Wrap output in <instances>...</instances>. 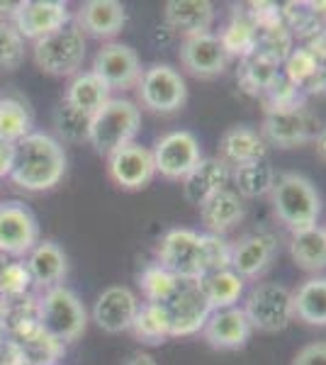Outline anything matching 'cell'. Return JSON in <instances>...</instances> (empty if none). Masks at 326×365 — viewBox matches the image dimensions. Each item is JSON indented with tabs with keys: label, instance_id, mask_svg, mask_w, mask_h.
Masks as SVG:
<instances>
[{
	"label": "cell",
	"instance_id": "obj_1",
	"mask_svg": "<svg viewBox=\"0 0 326 365\" xmlns=\"http://www.w3.org/2000/svg\"><path fill=\"white\" fill-rule=\"evenodd\" d=\"M66 156L46 134H27L15 144V163L10 178L25 190H49L63 178Z\"/></svg>",
	"mask_w": 326,
	"mask_h": 365
},
{
	"label": "cell",
	"instance_id": "obj_2",
	"mask_svg": "<svg viewBox=\"0 0 326 365\" xmlns=\"http://www.w3.org/2000/svg\"><path fill=\"white\" fill-rule=\"evenodd\" d=\"M268 195L275 217L292 234L317 227V220L322 215V197L312 185V180H307L305 175L282 173L272 182Z\"/></svg>",
	"mask_w": 326,
	"mask_h": 365
},
{
	"label": "cell",
	"instance_id": "obj_3",
	"mask_svg": "<svg viewBox=\"0 0 326 365\" xmlns=\"http://www.w3.org/2000/svg\"><path fill=\"white\" fill-rule=\"evenodd\" d=\"M141 125V113L132 100H108L93 115L91 141L98 154H115L117 149L132 144Z\"/></svg>",
	"mask_w": 326,
	"mask_h": 365
},
{
	"label": "cell",
	"instance_id": "obj_4",
	"mask_svg": "<svg viewBox=\"0 0 326 365\" xmlns=\"http://www.w3.org/2000/svg\"><path fill=\"white\" fill-rule=\"evenodd\" d=\"M34 317L51 339L58 344L76 341L86 331L88 312L83 302L66 287H51L34 307Z\"/></svg>",
	"mask_w": 326,
	"mask_h": 365
},
{
	"label": "cell",
	"instance_id": "obj_5",
	"mask_svg": "<svg viewBox=\"0 0 326 365\" xmlns=\"http://www.w3.org/2000/svg\"><path fill=\"white\" fill-rule=\"evenodd\" d=\"M158 266L168 270L175 278L200 280L210 273L207 263V244L205 234H198L193 229H173L161 239L156 249Z\"/></svg>",
	"mask_w": 326,
	"mask_h": 365
},
{
	"label": "cell",
	"instance_id": "obj_6",
	"mask_svg": "<svg viewBox=\"0 0 326 365\" xmlns=\"http://www.w3.org/2000/svg\"><path fill=\"white\" fill-rule=\"evenodd\" d=\"M158 307L163 309L165 319H168L170 336H190L205 327L207 317L212 314L200 280L190 278H178L170 295L163 302H158Z\"/></svg>",
	"mask_w": 326,
	"mask_h": 365
},
{
	"label": "cell",
	"instance_id": "obj_7",
	"mask_svg": "<svg viewBox=\"0 0 326 365\" xmlns=\"http://www.w3.org/2000/svg\"><path fill=\"white\" fill-rule=\"evenodd\" d=\"M319 117L305 105L287 110H268L260 125V137L268 146L277 149H295V146L312 144L319 134Z\"/></svg>",
	"mask_w": 326,
	"mask_h": 365
},
{
	"label": "cell",
	"instance_id": "obj_8",
	"mask_svg": "<svg viewBox=\"0 0 326 365\" xmlns=\"http://www.w3.org/2000/svg\"><path fill=\"white\" fill-rule=\"evenodd\" d=\"M244 314L251 329L263 334L282 331L292 322V292L277 282H263L246 297Z\"/></svg>",
	"mask_w": 326,
	"mask_h": 365
},
{
	"label": "cell",
	"instance_id": "obj_9",
	"mask_svg": "<svg viewBox=\"0 0 326 365\" xmlns=\"http://www.w3.org/2000/svg\"><path fill=\"white\" fill-rule=\"evenodd\" d=\"M136 88H139L141 105L158 115H173L178 110H183V105L188 103L185 81L168 63H151L141 73Z\"/></svg>",
	"mask_w": 326,
	"mask_h": 365
},
{
	"label": "cell",
	"instance_id": "obj_10",
	"mask_svg": "<svg viewBox=\"0 0 326 365\" xmlns=\"http://www.w3.org/2000/svg\"><path fill=\"white\" fill-rule=\"evenodd\" d=\"M86 58V37L78 27H61L58 32L34 44V61L44 73L71 76Z\"/></svg>",
	"mask_w": 326,
	"mask_h": 365
},
{
	"label": "cell",
	"instance_id": "obj_11",
	"mask_svg": "<svg viewBox=\"0 0 326 365\" xmlns=\"http://www.w3.org/2000/svg\"><path fill=\"white\" fill-rule=\"evenodd\" d=\"M151 154L153 163H156V173H161L168 180H183L203 161L198 139H195V134L185 132V129L161 137L156 141Z\"/></svg>",
	"mask_w": 326,
	"mask_h": 365
},
{
	"label": "cell",
	"instance_id": "obj_12",
	"mask_svg": "<svg viewBox=\"0 0 326 365\" xmlns=\"http://www.w3.org/2000/svg\"><path fill=\"white\" fill-rule=\"evenodd\" d=\"M229 54L217 34H195L185 37L180 46V63L195 78H215L227 71Z\"/></svg>",
	"mask_w": 326,
	"mask_h": 365
},
{
	"label": "cell",
	"instance_id": "obj_13",
	"mask_svg": "<svg viewBox=\"0 0 326 365\" xmlns=\"http://www.w3.org/2000/svg\"><path fill=\"white\" fill-rule=\"evenodd\" d=\"M93 73H96L110 91L112 88L127 91V88H134L139 83L141 63H139V56H136V51L132 46L112 42V44H105L96 54Z\"/></svg>",
	"mask_w": 326,
	"mask_h": 365
},
{
	"label": "cell",
	"instance_id": "obj_14",
	"mask_svg": "<svg viewBox=\"0 0 326 365\" xmlns=\"http://www.w3.org/2000/svg\"><path fill=\"white\" fill-rule=\"evenodd\" d=\"M110 178L122 190H141L153 180L156 175V163H153L151 149L141 144H127L110 154Z\"/></svg>",
	"mask_w": 326,
	"mask_h": 365
},
{
	"label": "cell",
	"instance_id": "obj_15",
	"mask_svg": "<svg viewBox=\"0 0 326 365\" xmlns=\"http://www.w3.org/2000/svg\"><path fill=\"white\" fill-rule=\"evenodd\" d=\"M68 22V8L56 0H25L15 8V29L20 37L44 39Z\"/></svg>",
	"mask_w": 326,
	"mask_h": 365
},
{
	"label": "cell",
	"instance_id": "obj_16",
	"mask_svg": "<svg viewBox=\"0 0 326 365\" xmlns=\"http://www.w3.org/2000/svg\"><path fill=\"white\" fill-rule=\"evenodd\" d=\"M37 220L25 205H0V251L10 253V256H22L37 246Z\"/></svg>",
	"mask_w": 326,
	"mask_h": 365
},
{
	"label": "cell",
	"instance_id": "obj_17",
	"mask_svg": "<svg viewBox=\"0 0 326 365\" xmlns=\"http://www.w3.org/2000/svg\"><path fill=\"white\" fill-rule=\"evenodd\" d=\"M277 241L272 234H246L231 246V258L229 268L239 275L241 280L258 278L260 273H265L268 266L275 258Z\"/></svg>",
	"mask_w": 326,
	"mask_h": 365
},
{
	"label": "cell",
	"instance_id": "obj_18",
	"mask_svg": "<svg viewBox=\"0 0 326 365\" xmlns=\"http://www.w3.org/2000/svg\"><path fill=\"white\" fill-rule=\"evenodd\" d=\"M13 341L29 365H54L63 356V344L51 339L34 314L17 317L13 324Z\"/></svg>",
	"mask_w": 326,
	"mask_h": 365
},
{
	"label": "cell",
	"instance_id": "obj_19",
	"mask_svg": "<svg viewBox=\"0 0 326 365\" xmlns=\"http://www.w3.org/2000/svg\"><path fill=\"white\" fill-rule=\"evenodd\" d=\"M136 312H139V299L134 292L129 287L112 285L98 297L96 307H93V319L103 331L120 334L132 329Z\"/></svg>",
	"mask_w": 326,
	"mask_h": 365
},
{
	"label": "cell",
	"instance_id": "obj_20",
	"mask_svg": "<svg viewBox=\"0 0 326 365\" xmlns=\"http://www.w3.org/2000/svg\"><path fill=\"white\" fill-rule=\"evenodd\" d=\"M251 324H248L244 309L239 307H227V309H215L207 317L203 327V336L212 349L217 351H234L246 346V341L251 339Z\"/></svg>",
	"mask_w": 326,
	"mask_h": 365
},
{
	"label": "cell",
	"instance_id": "obj_21",
	"mask_svg": "<svg viewBox=\"0 0 326 365\" xmlns=\"http://www.w3.org/2000/svg\"><path fill=\"white\" fill-rule=\"evenodd\" d=\"M231 168L222 158H203L190 173L183 178V195L190 205L200 207L205 200H210L215 192L229 187Z\"/></svg>",
	"mask_w": 326,
	"mask_h": 365
},
{
	"label": "cell",
	"instance_id": "obj_22",
	"mask_svg": "<svg viewBox=\"0 0 326 365\" xmlns=\"http://www.w3.org/2000/svg\"><path fill=\"white\" fill-rule=\"evenodd\" d=\"M163 20L183 37L207 34L215 22V5L207 0H168L163 5Z\"/></svg>",
	"mask_w": 326,
	"mask_h": 365
},
{
	"label": "cell",
	"instance_id": "obj_23",
	"mask_svg": "<svg viewBox=\"0 0 326 365\" xmlns=\"http://www.w3.org/2000/svg\"><path fill=\"white\" fill-rule=\"evenodd\" d=\"M219 158H222L227 166H244V163L253 161H265L268 156V144L260 137V132L246 127V125H236L229 127L227 132L219 139Z\"/></svg>",
	"mask_w": 326,
	"mask_h": 365
},
{
	"label": "cell",
	"instance_id": "obj_24",
	"mask_svg": "<svg viewBox=\"0 0 326 365\" xmlns=\"http://www.w3.org/2000/svg\"><path fill=\"white\" fill-rule=\"evenodd\" d=\"M246 215L244 207V197L236 195V190L224 187V190L215 192L210 200H205L200 205V217H203V225L207 227V232L222 237V234L231 232Z\"/></svg>",
	"mask_w": 326,
	"mask_h": 365
},
{
	"label": "cell",
	"instance_id": "obj_25",
	"mask_svg": "<svg viewBox=\"0 0 326 365\" xmlns=\"http://www.w3.org/2000/svg\"><path fill=\"white\" fill-rule=\"evenodd\" d=\"M127 13L117 0H91L78 13V29H86L93 37H115L122 32Z\"/></svg>",
	"mask_w": 326,
	"mask_h": 365
},
{
	"label": "cell",
	"instance_id": "obj_26",
	"mask_svg": "<svg viewBox=\"0 0 326 365\" xmlns=\"http://www.w3.org/2000/svg\"><path fill=\"white\" fill-rule=\"evenodd\" d=\"M290 256H292L295 266L305 273L326 270V229L310 227L295 232L290 237Z\"/></svg>",
	"mask_w": 326,
	"mask_h": 365
},
{
	"label": "cell",
	"instance_id": "obj_27",
	"mask_svg": "<svg viewBox=\"0 0 326 365\" xmlns=\"http://www.w3.org/2000/svg\"><path fill=\"white\" fill-rule=\"evenodd\" d=\"M292 319L310 327H326V278L314 275L292 292Z\"/></svg>",
	"mask_w": 326,
	"mask_h": 365
},
{
	"label": "cell",
	"instance_id": "obj_28",
	"mask_svg": "<svg viewBox=\"0 0 326 365\" xmlns=\"http://www.w3.org/2000/svg\"><path fill=\"white\" fill-rule=\"evenodd\" d=\"M200 287H203L207 302H210L212 312L215 309H227L236 307L241 292H244V280L234 273L231 268L212 270L200 278Z\"/></svg>",
	"mask_w": 326,
	"mask_h": 365
},
{
	"label": "cell",
	"instance_id": "obj_29",
	"mask_svg": "<svg viewBox=\"0 0 326 365\" xmlns=\"http://www.w3.org/2000/svg\"><path fill=\"white\" fill-rule=\"evenodd\" d=\"M27 270L32 275V282L39 285H56L66 275V253H63L54 241L37 244L29 253Z\"/></svg>",
	"mask_w": 326,
	"mask_h": 365
},
{
	"label": "cell",
	"instance_id": "obj_30",
	"mask_svg": "<svg viewBox=\"0 0 326 365\" xmlns=\"http://www.w3.org/2000/svg\"><path fill=\"white\" fill-rule=\"evenodd\" d=\"M277 66H280V63H277L275 58L253 49L251 54L244 56V61H241V68H239L241 88H244L248 96H263V93L280 78V76H277Z\"/></svg>",
	"mask_w": 326,
	"mask_h": 365
},
{
	"label": "cell",
	"instance_id": "obj_31",
	"mask_svg": "<svg viewBox=\"0 0 326 365\" xmlns=\"http://www.w3.org/2000/svg\"><path fill=\"white\" fill-rule=\"evenodd\" d=\"M108 100H110V88L91 71V73H78L71 81L63 103H68L71 108L93 117Z\"/></svg>",
	"mask_w": 326,
	"mask_h": 365
},
{
	"label": "cell",
	"instance_id": "obj_32",
	"mask_svg": "<svg viewBox=\"0 0 326 365\" xmlns=\"http://www.w3.org/2000/svg\"><path fill=\"white\" fill-rule=\"evenodd\" d=\"M231 175H234L236 195L239 197L268 195L272 182H275V173H272L268 161H253V163H244V166H236Z\"/></svg>",
	"mask_w": 326,
	"mask_h": 365
},
{
	"label": "cell",
	"instance_id": "obj_33",
	"mask_svg": "<svg viewBox=\"0 0 326 365\" xmlns=\"http://www.w3.org/2000/svg\"><path fill=\"white\" fill-rule=\"evenodd\" d=\"M29 125H32V117L25 103L17 98H0V139L17 144L29 134Z\"/></svg>",
	"mask_w": 326,
	"mask_h": 365
},
{
	"label": "cell",
	"instance_id": "obj_34",
	"mask_svg": "<svg viewBox=\"0 0 326 365\" xmlns=\"http://www.w3.org/2000/svg\"><path fill=\"white\" fill-rule=\"evenodd\" d=\"M132 331H134V336L139 341H144V344H163V341L170 336L168 319H165L163 309L151 302H146L144 307H139V312H136Z\"/></svg>",
	"mask_w": 326,
	"mask_h": 365
},
{
	"label": "cell",
	"instance_id": "obj_35",
	"mask_svg": "<svg viewBox=\"0 0 326 365\" xmlns=\"http://www.w3.org/2000/svg\"><path fill=\"white\" fill-rule=\"evenodd\" d=\"M91 125H93V117L71 108L68 103H61L54 113L56 132L68 141H86L91 137Z\"/></svg>",
	"mask_w": 326,
	"mask_h": 365
},
{
	"label": "cell",
	"instance_id": "obj_36",
	"mask_svg": "<svg viewBox=\"0 0 326 365\" xmlns=\"http://www.w3.org/2000/svg\"><path fill=\"white\" fill-rule=\"evenodd\" d=\"M141 290H144V295H146V302H151V304H158V302H163L165 297L170 295V290L175 287V275H170L168 270H163L161 266H151V268H146L144 273H141Z\"/></svg>",
	"mask_w": 326,
	"mask_h": 365
},
{
	"label": "cell",
	"instance_id": "obj_37",
	"mask_svg": "<svg viewBox=\"0 0 326 365\" xmlns=\"http://www.w3.org/2000/svg\"><path fill=\"white\" fill-rule=\"evenodd\" d=\"M22 58H25V44L20 32L8 22H0V71H15Z\"/></svg>",
	"mask_w": 326,
	"mask_h": 365
},
{
	"label": "cell",
	"instance_id": "obj_38",
	"mask_svg": "<svg viewBox=\"0 0 326 365\" xmlns=\"http://www.w3.org/2000/svg\"><path fill=\"white\" fill-rule=\"evenodd\" d=\"M319 68H322V63H319L307 49H295L292 54L287 56V66H285L287 81L297 88H305L312 78H317Z\"/></svg>",
	"mask_w": 326,
	"mask_h": 365
},
{
	"label": "cell",
	"instance_id": "obj_39",
	"mask_svg": "<svg viewBox=\"0 0 326 365\" xmlns=\"http://www.w3.org/2000/svg\"><path fill=\"white\" fill-rule=\"evenodd\" d=\"M29 285H32V275H29L25 263H8L0 270V292L5 297L25 295Z\"/></svg>",
	"mask_w": 326,
	"mask_h": 365
},
{
	"label": "cell",
	"instance_id": "obj_40",
	"mask_svg": "<svg viewBox=\"0 0 326 365\" xmlns=\"http://www.w3.org/2000/svg\"><path fill=\"white\" fill-rule=\"evenodd\" d=\"M292 365H326V341H314L297 351Z\"/></svg>",
	"mask_w": 326,
	"mask_h": 365
},
{
	"label": "cell",
	"instance_id": "obj_41",
	"mask_svg": "<svg viewBox=\"0 0 326 365\" xmlns=\"http://www.w3.org/2000/svg\"><path fill=\"white\" fill-rule=\"evenodd\" d=\"M310 54L317 58L319 63L326 61V29H319V32H314L312 34V39H310V44L305 46Z\"/></svg>",
	"mask_w": 326,
	"mask_h": 365
},
{
	"label": "cell",
	"instance_id": "obj_42",
	"mask_svg": "<svg viewBox=\"0 0 326 365\" xmlns=\"http://www.w3.org/2000/svg\"><path fill=\"white\" fill-rule=\"evenodd\" d=\"M13 163H15V144L0 139V175L13 173Z\"/></svg>",
	"mask_w": 326,
	"mask_h": 365
},
{
	"label": "cell",
	"instance_id": "obj_43",
	"mask_svg": "<svg viewBox=\"0 0 326 365\" xmlns=\"http://www.w3.org/2000/svg\"><path fill=\"white\" fill-rule=\"evenodd\" d=\"M312 144H314V151H317V156L326 163V127L319 129V134L314 137Z\"/></svg>",
	"mask_w": 326,
	"mask_h": 365
},
{
	"label": "cell",
	"instance_id": "obj_44",
	"mask_svg": "<svg viewBox=\"0 0 326 365\" xmlns=\"http://www.w3.org/2000/svg\"><path fill=\"white\" fill-rule=\"evenodd\" d=\"M122 365H158V363L153 361L149 353H134V356H129Z\"/></svg>",
	"mask_w": 326,
	"mask_h": 365
},
{
	"label": "cell",
	"instance_id": "obj_45",
	"mask_svg": "<svg viewBox=\"0 0 326 365\" xmlns=\"http://www.w3.org/2000/svg\"><path fill=\"white\" fill-rule=\"evenodd\" d=\"M310 8H312V13L317 15V17H324V20H326V3H324V0H319V3H312Z\"/></svg>",
	"mask_w": 326,
	"mask_h": 365
},
{
	"label": "cell",
	"instance_id": "obj_46",
	"mask_svg": "<svg viewBox=\"0 0 326 365\" xmlns=\"http://www.w3.org/2000/svg\"><path fill=\"white\" fill-rule=\"evenodd\" d=\"M3 341H8V327H5V322L0 319V344H3Z\"/></svg>",
	"mask_w": 326,
	"mask_h": 365
},
{
	"label": "cell",
	"instance_id": "obj_47",
	"mask_svg": "<svg viewBox=\"0 0 326 365\" xmlns=\"http://www.w3.org/2000/svg\"><path fill=\"white\" fill-rule=\"evenodd\" d=\"M5 317H8V307H5V302L0 299V319L5 322Z\"/></svg>",
	"mask_w": 326,
	"mask_h": 365
}]
</instances>
